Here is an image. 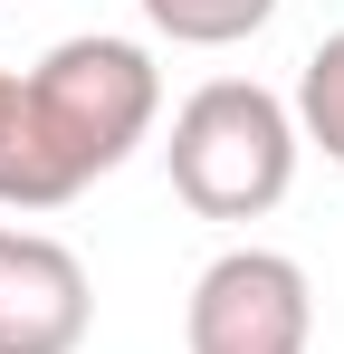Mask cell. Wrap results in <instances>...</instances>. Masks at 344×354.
Wrapping results in <instances>:
<instances>
[{
    "label": "cell",
    "mask_w": 344,
    "mask_h": 354,
    "mask_svg": "<svg viewBox=\"0 0 344 354\" xmlns=\"http://www.w3.org/2000/svg\"><path fill=\"white\" fill-rule=\"evenodd\" d=\"M163 115V77L134 39H57L48 58L19 77V153L0 201L10 211H57L86 182H106Z\"/></svg>",
    "instance_id": "1"
},
{
    "label": "cell",
    "mask_w": 344,
    "mask_h": 354,
    "mask_svg": "<svg viewBox=\"0 0 344 354\" xmlns=\"http://www.w3.org/2000/svg\"><path fill=\"white\" fill-rule=\"evenodd\" d=\"M163 163H172V192L201 221H258L296 182V115L258 77H211V86H191L172 106Z\"/></svg>",
    "instance_id": "2"
},
{
    "label": "cell",
    "mask_w": 344,
    "mask_h": 354,
    "mask_svg": "<svg viewBox=\"0 0 344 354\" xmlns=\"http://www.w3.org/2000/svg\"><path fill=\"white\" fill-rule=\"evenodd\" d=\"M306 326H316L306 268L278 249H220L182 306L191 354H306Z\"/></svg>",
    "instance_id": "3"
},
{
    "label": "cell",
    "mask_w": 344,
    "mask_h": 354,
    "mask_svg": "<svg viewBox=\"0 0 344 354\" xmlns=\"http://www.w3.org/2000/svg\"><path fill=\"white\" fill-rule=\"evenodd\" d=\"M96 326L86 259L48 230H0V354H77Z\"/></svg>",
    "instance_id": "4"
},
{
    "label": "cell",
    "mask_w": 344,
    "mask_h": 354,
    "mask_svg": "<svg viewBox=\"0 0 344 354\" xmlns=\"http://www.w3.org/2000/svg\"><path fill=\"white\" fill-rule=\"evenodd\" d=\"M144 19H153L163 39H182V48H229V39L268 29L278 0H144Z\"/></svg>",
    "instance_id": "5"
},
{
    "label": "cell",
    "mask_w": 344,
    "mask_h": 354,
    "mask_svg": "<svg viewBox=\"0 0 344 354\" xmlns=\"http://www.w3.org/2000/svg\"><path fill=\"white\" fill-rule=\"evenodd\" d=\"M296 124L344 163V29L316 39V58H306V77H296Z\"/></svg>",
    "instance_id": "6"
},
{
    "label": "cell",
    "mask_w": 344,
    "mask_h": 354,
    "mask_svg": "<svg viewBox=\"0 0 344 354\" xmlns=\"http://www.w3.org/2000/svg\"><path fill=\"white\" fill-rule=\"evenodd\" d=\"M10 153H19V77L0 67V182H10Z\"/></svg>",
    "instance_id": "7"
}]
</instances>
